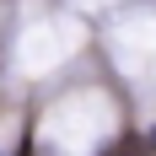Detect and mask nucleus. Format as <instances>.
<instances>
[{
  "label": "nucleus",
  "mask_w": 156,
  "mask_h": 156,
  "mask_svg": "<svg viewBox=\"0 0 156 156\" xmlns=\"http://www.w3.org/2000/svg\"><path fill=\"white\" fill-rule=\"evenodd\" d=\"M102 156H151V145H145L140 135H124V140H113Z\"/></svg>",
  "instance_id": "nucleus-1"
}]
</instances>
